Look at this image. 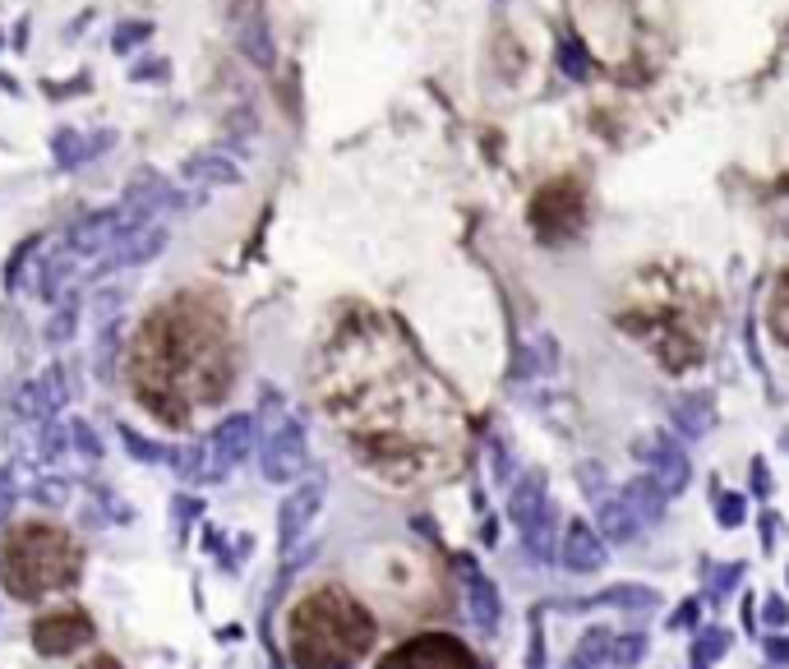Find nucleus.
<instances>
[{
  "label": "nucleus",
  "mask_w": 789,
  "mask_h": 669,
  "mask_svg": "<svg viewBox=\"0 0 789 669\" xmlns=\"http://www.w3.org/2000/svg\"><path fill=\"white\" fill-rule=\"evenodd\" d=\"M596 522H600V531H605V540H633L637 531H642V517L633 513V503L623 499V490H614V494L600 499Z\"/></svg>",
  "instance_id": "dca6fc26"
},
{
  "label": "nucleus",
  "mask_w": 789,
  "mask_h": 669,
  "mask_svg": "<svg viewBox=\"0 0 789 669\" xmlns=\"http://www.w3.org/2000/svg\"><path fill=\"white\" fill-rule=\"evenodd\" d=\"M254 443H259V420L236 411V416L217 420V430L208 434V476L204 480H227L245 457L254 453Z\"/></svg>",
  "instance_id": "0eeeda50"
},
{
  "label": "nucleus",
  "mask_w": 789,
  "mask_h": 669,
  "mask_svg": "<svg viewBox=\"0 0 789 669\" xmlns=\"http://www.w3.org/2000/svg\"><path fill=\"white\" fill-rule=\"evenodd\" d=\"M245 144H213V148H199L180 162V185H190V190H231L245 180Z\"/></svg>",
  "instance_id": "423d86ee"
},
{
  "label": "nucleus",
  "mask_w": 789,
  "mask_h": 669,
  "mask_svg": "<svg viewBox=\"0 0 789 669\" xmlns=\"http://www.w3.org/2000/svg\"><path fill=\"white\" fill-rule=\"evenodd\" d=\"M670 416H674V430H679L683 439H702V434L711 430V420H716V407H711L706 393H688L670 407Z\"/></svg>",
  "instance_id": "f3484780"
},
{
  "label": "nucleus",
  "mask_w": 789,
  "mask_h": 669,
  "mask_svg": "<svg viewBox=\"0 0 789 669\" xmlns=\"http://www.w3.org/2000/svg\"><path fill=\"white\" fill-rule=\"evenodd\" d=\"M111 144H116V134H111V130H97V134L56 130V134H51V157H56L60 171H74V167H84V162H93L97 153H107Z\"/></svg>",
  "instance_id": "2eb2a0df"
},
{
  "label": "nucleus",
  "mask_w": 789,
  "mask_h": 669,
  "mask_svg": "<svg viewBox=\"0 0 789 669\" xmlns=\"http://www.w3.org/2000/svg\"><path fill=\"white\" fill-rule=\"evenodd\" d=\"M14 499H19V490H14L10 466H0V522H5V513L14 508Z\"/></svg>",
  "instance_id": "cd10ccee"
},
{
  "label": "nucleus",
  "mask_w": 789,
  "mask_h": 669,
  "mask_svg": "<svg viewBox=\"0 0 789 669\" xmlns=\"http://www.w3.org/2000/svg\"><path fill=\"white\" fill-rule=\"evenodd\" d=\"M457 577H462V596H467L471 623H476L480 633H494V623H499V586L480 573L471 559L457 563Z\"/></svg>",
  "instance_id": "f8f14e48"
},
{
  "label": "nucleus",
  "mask_w": 789,
  "mask_h": 669,
  "mask_svg": "<svg viewBox=\"0 0 789 669\" xmlns=\"http://www.w3.org/2000/svg\"><path fill=\"white\" fill-rule=\"evenodd\" d=\"M374 646V619L342 586H314L287 614V656L296 669H351Z\"/></svg>",
  "instance_id": "f257e3e1"
},
{
  "label": "nucleus",
  "mask_w": 789,
  "mask_h": 669,
  "mask_svg": "<svg viewBox=\"0 0 789 669\" xmlns=\"http://www.w3.org/2000/svg\"><path fill=\"white\" fill-rule=\"evenodd\" d=\"M236 47L240 56L250 60L254 70H273L277 65V42H273V28H268V19H263V10H240L236 19Z\"/></svg>",
  "instance_id": "ddd939ff"
},
{
  "label": "nucleus",
  "mask_w": 789,
  "mask_h": 669,
  "mask_svg": "<svg viewBox=\"0 0 789 669\" xmlns=\"http://www.w3.org/2000/svg\"><path fill=\"white\" fill-rule=\"evenodd\" d=\"M120 443L130 448V457H134V462H148V466H157V462H171V448H162V443H153V439H139V434H134L130 425H120Z\"/></svg>",
  "instance_id": "412c9836"
},
{
  "label": "nucleus",
  "mask_w": 789,
  "mask_h": 669,
  "mask_svg": "<svg viewBox=\"0 0 789 669\" xmlns=\"http://www.w3.org/2000/svg\"><path fill=\"white\" fill-rule=\"evenodd\" d=\"M379 669H480V665L457 637L425 633V637H411V642L393 646L379 660Z\"/></svg>",
  "instance_id": "39448f33"
},
{
  "label": "nucleus",
  "mask_w": 789,
  "mask_h": 669,
  "mask_svg": "<svg viewBox=\"0 0 789 669\" xmlns=\"http://www.w3.org/2000/svg\"><path fill=\"white\" fill-rule=\"evenodd\" d=\"M559 550H563V568L568 573H596V568H605V536L591 522H568Z\"/></svg>",
  "instance_id": "4468645a"
},
{
  "label": "nucleus",
  "mask_w": 789,
  "mask_h": 669,
  "mask_svg": "<svg viewBox=\"0 0 789 669\" xmlns=\"http://www.w3.org/2000/svg\"><path fill=\"white\" fill-rule=\"evenodd\" d=\"M65 402H70V370H65V365H47V370L33 374V379L19 388L14 411L24 420H33V425H47Z\"/></svg>",
  "instance_id": "1a4fd4ad"
},
{
  "label": "nucleus",
  "mask_w": 789,
  "mask_h": 669,
  "mask_svg": "<svg viewBox=\"0 0 789 669\" xmlns=\"http://www.w3.org/2000/svg\"><path fill=\"white\" fill-rule=\"evenodd\" d=\"M310 462V443H305V425L291 416L259 420V466L273 485H291Z\"/></svg>",
  "instance_id": "20e7f679"
},
{
  "label": "nucleus",
  "mask_w": 789,
  "mask_h": 669,
  "mask_svg": "<svg viewBox=\"0 0 789 669\" xmlns=\"http://www.w3.org/2000/svg\"><path fill=\"white\" fill-rule=\"evenodd\" d=\"M508 513H513L517 526H531L536 517L550 513V503H545V480H540V476H522L513 503H508Z\"/></svg>",
  "instance_id": "a211bd4d"
},
{
  "label": "nucleus",
  "mask_w": 789,
  "mask_h": 669,
  "mask_svg": "<svg viewBox=\"0 0 789 669\" xmlns=\"http://www.w3.org/2000/svg\"><path fill=\"white\" fill-rule=\"evenodd\" d=\"M70 490H74L70 480L47 476V480H37V485H33V499H37V503H47V508H56V503L70 499Z\"/></svg>",
  "instance_id": "b1692460"
},
{
  "label": "nucleus",
  "mask_w": 789,
  "mask_h": 669,
  "mask_svg": "<svg viewBox=\"0 0 789 669\" xmlns=\"http://www.w3.org/2000/svg\"><path fill=\"white\" fill-rule=\"evenodd\" d=\"M84 545L56 522H19L0 540V591L14 600H42L79 582Z\"/></svg>",
  "instance_id": "f03ea898"
},
{
  "label": "nucleus",
  "mask_w": 789,
  "mask_h": 669,
  "mask_svg": "<svg viewBox=\"0 0 789 669\" xmlns=\"http://www.w3.org/2000/svg\"><path fill=\"white\" fill-rule=\"evenodd\" d=\"M70 448H79V457H88V462L102 457V443H97V434L88 430V420H70Z\"/></svg>",
  "instance_id": "5701e85b"
},
{
  "label": "nucleus",
  "mask_w": 789,
  "mask_h": 669,
  "mask_svg": "<svg viewBox=\"0 0 789 669\" xmlns=\"http://www.w3.org/2000/svg\"><path fill=\"white\" fill-rule=\"evenodd\" d=\"M28 642H33L37 656L47 660H65L74 651H84L88 642H97V623L84 605H60V610L37 614L28 623Z\"/></svg>",
  "instance_id": "7ed1b4c3"
},
{
  "label": "nucleus",
  "mask_w": 789,
  "mask_h": 669,
  "mask_svg": "<svg viewBox=\"0 0 789 669\" xmlns=\"http://www.w3.org/2000/svg\"><path fill=\"white\" fill-rule=\"evenodd\" d=\"M637 453L646 457V476L656 480L665 494H679L688 485V457L679 453V443L670 434H651V439L637 443Z\"/></svg>",
  "instance_id": "9b49d317"
},
{
  "label": "nucleus",
  "mask_w": 789,
  "mask_h": 669,
  "mask_svg": "<svg viewBox=\"0 0 789 669\" xmlns=\"http://www.w3.org/2000/svg\"><path fill=\"white\" fill-rule=\"evenodd\" d=\"M148 37H153V24H120V33L111 37V51L125 56V51L139 47V42H148Z\"/></svg>",
  "instance_id": "393cba45"
},
{
  "label": "nucleus",
  "mask_w": 789,
  "mask_h": 669,
  "mask_svg": "<svg viewBox=\"0 0 789 669\" xmlns=\"http://www.w3.org/2000/svg\"><path fill=\"white\" fill-rule=\"evenodd\" d=\"M167 240H171L167 222H148V227H139V231H125V236H120L116 245H107V254L88 268V277H111V273H120V268H139V263L157 259V254L167 250Z\"/></svg>",
  "instance_id": "6e6552de"
},
{
  "label": "nucleus",
  "mask_w": 789,
  "mask_h": 669,
  "mask_svg": "<svg viewBox=\"0 0 789 669\" xmlns=\"http://www.w3.org/2000/svg\"><path fill=\"white\" fill-rule=\"evenodd\" d=\"M559 70L568 74V79H586V74H591V56H586V47H582V37L577 33L559 37Z\"/></svg>",
  "instance_id": "6ab92c4d"
},
{
  "label": "nucleus",
  "mask_w": 789,
  "mask_h": 669,
  "mask_svg": "<svg viewBox=\"0 0 789 669\" xmlns=\"http://www.w3.org/2000/svg\"><path fill=\"white\" fill-rule=\"evenodd\" d=\"M42 250V236H28L19 250H14V259H10V268H5V287L10 291H19V282H24V263L33 259V254Z\"/></svg>",
  "instance_id": "4be33fe9"
},
{
  "label": "nucleus",
  "mask_w": 789,
  "mask_h": 669,
  "mask_svg": "<svg viewBox=\"0 0 789 669\" xmlns=\"http://www.w3.org/2000/svg\"><path fill=\"white\" fill-rule=\"evenodd\" d=\"M79 669H125V665H120V660L111 656V651H93V656H88Z\"/></svg>",
  "instance_id": "c85d7f7f"
},
{
  "label": "nucleus",
  "mask_w": 789,
  "mask_h": 669,
  "mask_svg": "<svg viewBox=\"0 0 789 669\" xmlns=\"http://www.w3.org/2000/svg\"><path fill=\"white\" fill-rule=\"evenodd\" d=\"M130 79H134V84H144V79H167V60H157V56H139V60H134V65H130Z\"/></svg>",
  "instance_id": "a878e982"
},
{
  "label": "nucleus",
  "mask_w": 789,
  "mask_h": 669,
  "mask_svg": "<svg viewBox=\"0 0 789 669\" xmlns=\"http://www.w3.org/2000/svg\"><path fill=\"white\" fill-rule=\"evenodd\" d=\"M323 508V480H305L282 499V513H277V540H282V554H291L305 540V531L314 526Z\"/></svg>",
  "instance_id": "9d476101"
},
{
  "label": "nucleus",
  "mask_w": 789,
  "mask_h": 669,
  "mask_svg": "<svg viewBox=\"0 0 789 669\" xmlns=\"http://www.w3.org/2000/svg\"><path fill=\"white\" fill-rule=\"evenodd\" d=\"M171 517H176V536H185V526H190L194 517H199V503H194L190 494H185V499H176V508H171Z\"/></svg>",
  "instance_id": "bb28decb"
},
{
  "label": "nucleus",
  "mask_w": 789,
  "mask_h": 669,
  "mask_svg": "<svg viewBox=\"0 0 789 669\" xmlns=\"http://www.w3.org/2000/svg\"><path fill=\"white\" fill-rule=\"evenodd\" d=\"M739 513H743V503L734 499V494H725V499H720V517H725V522H739Z\"/></svg>",
  "instance_id": "c756f323"
},
{
  "label": "nucleus",
  "mask_w": 789,
  "mask_h": 669,
  "mask_svg": "<svg viewBox=\"0 0 789 669\" xmlns=\"http://www.w3.org/2000/svg\"><path fill=\"white\" fill-rule=\"evenodd\" d=\"M74 333H79V300H60V310L47 323V342L51 347H65Z\"/></svg>",
  "instance_id": "aec40b11"
}]
</instances>
